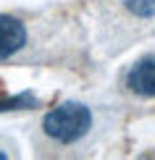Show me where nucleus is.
<instances>
[{
	"label": "nucleus",
	"instance_id": "1",
	"mask_svg": "<svg viewBox=\"0 0 155 160\" xmlns=\"http://www.w3.org/2000/svg\"><path fill=\"white\" fill-rule=\"evenodd\" d=\"M92 129V110L82 102H60L42 118V131L58 144H74Z\"/></svg>",
	"mask_w": 155,
	"mask_h": 160
},
{
	"label": "nucleus",
	"instance_id": "2",
	"mask_svg": "<svg viewBox=\"0 0 155 160\" xmlns=\"http://www.w3.org/2000/svg\"><path fill=\"white\" fill-rule=\"evenodd\" d=\"M126 87L137 97H155V55H145L129 68Z\"/></svg>",
	"mask_w": 155,
	"mask_h": 160
},
{
	"label": "nucleus",
	"instance_id": "3",
	"mask_svg": "<svg viewBox=\"0 0 155 160\" xmlns=\"http://www.w3.org/2000/svg\"><path fill=\"white\" fill-rule=\"evenodd\" d=\"M26 45V26L18 18L3 13L0 16V61H8Z\"/></svg>",
	"mask_w": 155,
	"mask_h": 160
},
{
	"label": "nucleus",
	"instance_id": "4",
	"mask_svg": "<svg viewBox=\"0 0 155 160\" xmlns=\"http://www.w3.org/2000/svg\"><path fill=\"white\" fill-rule=\"evenodd\" d=\"M29 108H37V97L32 92H21L16 97H8V100H0V113H8V110H29Z\"/></svg>",
	"mask_w": 155,
	"mask_h": 160
},
{
	"label": "nucleus",
	"instance_id": "5",
	"mask_svg": "<svg viewBox=\"0 0 155 160\" xmlns=\"http://www.w3.org/2000/svg\"><path fill=\"white\" fill-rule=\"evenodd\" d=\"M124 5L137 18H155V0H124Z\"/></svg>",
	"mask_w": 155,
	"mask_h": 160
}]
</instances>
